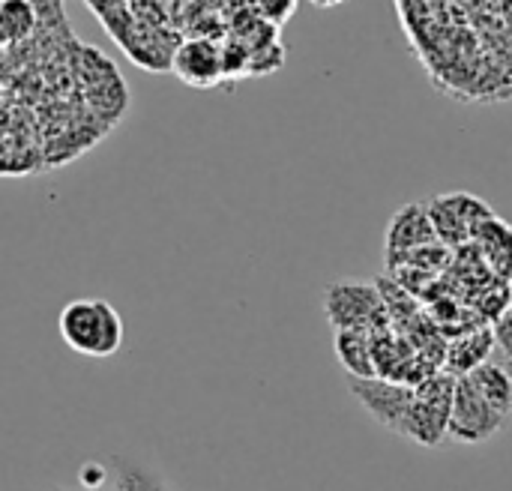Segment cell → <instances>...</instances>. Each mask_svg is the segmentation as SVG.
<instances>
[{
    "label": "cell",
    "mask_w": 512,
    "mask_h": 491,
    "mask_svg": "<svg viewBox=\"0 0 512 491\" xmlns=\"http://www.w3.org/2000/svg\"><path fill=\"white\" fill-rule=\"evenodd\" d=\"M57 330L66 348L90 360H108L123 348V318L108 300L99 297L66 303L60 309Z\"/></svg>",
    "instance_id": "1"
},
{
    "label": "cell",
    "mask_w": 512,
    "mask_h": 491,
    "mask_svg": "<svg viewBox=\"0 0 512 491\" xmlns=\"http://www.w3.org/2000/svg\"><path fill=\"white\" fill-rule=\"evenodd\" d=\"M453 387H456V375H450L447 369H438L423 384H417L414 402L405 414L399 435L420 444V447H438L447 435Z\"/></svg>",
    "instance_id": "2"
},
{
    "label": "cell",
    "mask_w": 512,
    "mask_h": 491,
    "mask_svg": "<svg viewBox=\"0 0 512 491\" xmlns=\"http://www.w3.org/2000/svg\"><path fill=\"white\" fill-rule=\"evenodd\" d=\"M324 315L333 330H381L393 327L375 282L339 279L324 291Z\"/></svg>",
    "instance_id": "3"
},
{
    "label": "cell",
    "mask_w": 512,
    "mask_h": 491,
    "mask_svg": "<svg viewBox=\"0 0 512 491\" xmlns=\"http://www.w3.org/2000/svg\"><path fill=\"white\" fill-rule=\"evenodd\" d=\"M510 417H504L501 411H495L471 384L468 375H456V387H453V405H450V423H447V435L459 444H486L492 441Z\"/></svg>",
    "instance_id": "4"
},
{
    "label": "cell",
    "mask_w": 512,
    "mask_h": 491,
    "mask_svg": "<svg viewBox=\"0 0 512 491\" xmlns=\"http://www.w3.org/2000/svg\"><path fill=\"white\" fill-rule=\"evenodd\" d=\"M351 393L357 396V402L372 414L375 423H381L387 432H402L405 414L414 402V387L399 384V381H387V378H351L348 381Z\"/></svg>",
    "instance_id": "5"
},
{
    "label": "cell",
    "mask_w": 512,
    "mask_h": 491,
    "mask_svg": "<svg viewBox=\"0 0 512 491\" xmlns=\"http://www.w3.org/2000/svg\"><path fill=\"white\" fill-rule=\"evenodd\" d=\"M171 72L192 87H210L222 75V51L210 39H189L171 57Z\"/></svg>",
    "instance_id": "6"
},
{
    "label": "cell",
    "mask_w": 512,
    "mask_h": 491,
    "mask_svg": "<svg viewBox=\"0 0 512 491\" xmlns=\"http://www.w3.org/2000/svg\"><path fill=\"white\" fill-rule=\"evenodd\" d=\"M477 249H480V255H483V261L489 264V270L498 276V279H504V282H510L512 279V228L501 219V216H489V219H483L480 225H477V231H474V240H471Z\"/></svg>",
    "instance_id": "7"
},
{
    "label": "cell",
    "mask_w": 512,
    "mask_h": 491,
    "mask_svg": "<svg viewBox=\"0 0 512 491\" xmlns=\"http://www.w3.org/2000/svg\"><path fill=\"white\" fill-rule=\"evenodd\" d=\"M387 255L393 252H405V249H414V246H423V243H432L438 240L435 237V228L429 222V210L426 204H405L387 225Z\"/></svg>",
    "instance_id": "8"
},
{
    "label": "cell",
    "mask_w": 512,
    "mask_h": 491,
    "mask_svg": "<svg viewBox=\"0 0 512 491\" xmlns=\"http://www.w3.org/2000/svg\"><path fill=\"white\" fill-rule=\"evenodd\" d=\"M495 348V336H492V327H468L465 333H459L450 345H447V354H444V369L450 375H468L474 372L477 366H483L489 360Z\"/></svg>",
    "instance_id": "9"
},
{
    "label": "cell",
    "mask_w": 512,
    "mask_h": 491,
    "mask_svg": "<svg viewBox=\"0 0 512 491\" xmlns=\"http://www.w3.org/2000/svg\"><path fill=\"white\" fill-rule=\"evenodd\" d=\"M108 462H111L123 491H177L174 483L156 465H150L144 459H135L126 453H111Z\"/></svg>",
    "instance_id": "10"
},
{
    "label": "cell",
    "mask_w": 512,
    "mask_h": 491,
    "mask_svg": "<svg viewBox=\"0 0 512 491\" xmlns=\"http://www.w3.org/2000/svg\"><path fill=\"white\" fill-rule=\"evenodd\" d=\"M333 348H336V357H339L342 369L351 378H375L369 330H336Z\"/></svg>",
    "instance_id": "11"
},
{
    "label": "cell",
    "mask_w": 512,
    "mask_h": 491,
    "mask_svg": "<svg viewBox=\"0 0 512 491\" xmlns=\"http://www.w3.org/2000/svg\"><path fill=\"white\" fill-rule=\"evenodd\" d=\"M468 378H471V384L477 387V393L495 408V411H501L504 417H510L512 414V372L507 366H501V363H483V366H477L474 372H468Z\"/></svg>",
    "instance_id": "12"
},
{
    "label": "cell",
    "mask_w": 512,
    "mask_h": 491,
    "mask_svg": "<svg viewBox=\"0 0 512 491\" xmlns=\"http://www.w3.org/2000/svg\"><path fill=\"white\" fill-rule=\"evenodd\" d=\"M450 264H453V252L441 240H432V243L387 255V267H417V270H426V273H444Z\"/></svg>",
    "instance_id": "13"
},
{
    "label": "cell",
    "mask_w": 512,
    "mask_h": 491,
    "mask_svg": "<svg viewBox=\"0 0 512 491\" xmlns=\"http://www.w3.org/2000/svg\"><path fill=\"white\" fill-rule=\"evenodd\" d=\"M36 24V12L27 0H0V45L21 42Z\"/></svg>",
    "instance_id": "14"
},
{
    "label": "cell",
    "mask_w": 512,
    "mask_h": 491,
    "mask_svg": "<svg viewBox=\"0 0 512 491\" xmlns=\"http://www.w3.org/2000/svg\"><path fill=\"white\" fill-rule=\"evenodd\" d=\"M111 480H114V468H111L108 459H105V462L90 459V462H84V465L78 468V489L81 491L105 489Z\"/></svg>",
    "instance_id": "15"
},
{
    "label": "cell",
    "mask_w": 512,
    "mask_h": 491,
    "mask_svg": "<svg viewBox=\"0 0 512 491\" xmlns=\"http://www.w3.org/2000/svg\"><path fill=\"white\" fill-rule=\"evenodd\" d=\"M492 336H495V345L504 351V357L512 363V306L504 315H498L492 321Z\"/></svg>",
    "instance_id": "16"
},
{
    "label": "cell",
    "mask_w": 512,
    "mask_h": 491,
    "mask_svg": "<svg viewBox=\"0 0 512 491\" xmlns=\"http://www.w3.org/2000/svg\"><path fill=\"white\" fill-rule=\"evenodd\" d=\"M342 3H348V0H312V6H318V9H336Z\"/></svg>",
    "instance_id": "17"
},
{
    "label": "cell",
    "mask_w": 512,
    "mask_h": 491,
    "mask_svg": "<svg viewBox=\"0 0 512 491\" xmlns=\"http://www.w3.org/2000/svg\"><path fill=\"white\" fill-rule=\"evenodd\" d=\"M45 491H72V489H63V486H51V489H45Z\"/></svg>",
    "instance_id": "18"
},
{
    "label": "cell",
    "mask_w": 512,
    "mask_h": 491,
    "mask_svg": "<svg viewBox=\"0 0 512 491\" xmlns=\"http://www.w3.org/2000/svg\"><path fill=\"white\" fill-rule=\"evenodd\" d=\"M507 285H510V300H512V279H510V282H507Z\"/></svg>",
    "instance_id": "19"
}]
</instances>
